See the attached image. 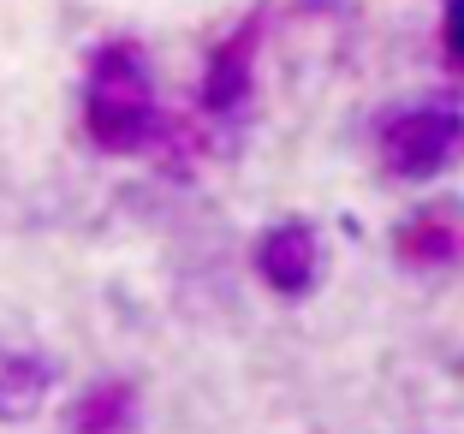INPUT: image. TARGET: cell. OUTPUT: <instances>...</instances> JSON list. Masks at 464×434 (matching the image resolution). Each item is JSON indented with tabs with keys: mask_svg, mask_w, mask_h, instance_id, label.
Instances as JSON below:
<instances>
[{
	"mask_svg": "<svg viewBox=\"0 0 464 434\" xmlns=\"http://www.w3.org/2000/svg\"><path fill=\"white\" fill-rule=\"evenodd\" d=\"M167 131V113L155 101L150 54L131 36H108L83 60V137L102 155H143Z\"/></svg>",
	"mask_w": 464,
	"mask_h": 434,
	"instance_id": "cell-1",
	"label": "cell"
},
{
	"mask_svg": "<svg viewBox=\"0 0 464 434\" xmlns=\"http://www.w3.org/2000/svg\"><path fill=\"white\" fill-rule=\"evenodd\" d=\"M256 42H262V13L215 42V54L203 66V83H197L208 113H238L250 101V90H256Z\"/></svg>",
	"mask_w": 464,
	"mask_h": 434,
	"instance_id": "cell-4",
	"label": "cell"
},
{
	"mask_svg": "<svg viewBox=\"0 0 464 434\" xmlns=\"http://www.w3.org/2000/svg\"><path fill=\"white\" fill-rule=\"evenodd\" d=\"M131 422H137V387L131 381H96L66 410L72 434H131Z\"/></svg>",
	"mask_w": 464,
	"mask_h": 434,
	"instance_id": "cell-6",
	"label": "cell"
},
{
	"mask_svg": "<svg viewBox=\"0 0 464 434\" xmlns=\"http://www.w3.org/2000/svg\"><path fill=\"white\" fill-rule=\"evenodd\" d=\"M399 262L405 268H459L464 262V215H452V208H429V215L405 220L399 227Z\"/></svg>",
	"mask_w": 464,
	"mask_h": 434,
	"instance_id": "cell-5",
	"label": "cell"
},
{
	"mask_svg": "<svg viewBox=\"0 0 464 434\" xmlns=\"http://www.w3.org/2000/svg\"><path fill=\"white\" fill-rule=\"evenodd\" d=\"M54 369L30 352H0V422H30L48 405Z\"/></svg>",
	"mask_w": 464,
	"mask_h": 434,
	"instance_id": "cell-7",
	"label": "cell"
},
{
	"mask_svg": "<svg viewBox=\"0 0 464 434\" xmlns=\"http://www.w3.org/2000/svg\"><path fill=\"white\" fill-rule=\"evenodd\" d=\"M440 48L452 66H464V0H447V13H440Z\"/></svg>",
	"mask_w": 464,
	"mask_h": 434,
	"instance_id": "cell-8",
	"label": "cell"
},
{
	"mask_svg": "<svg viewBox=\"0 0 464 434\" xmlns=\"http://www.w3.org/2000/svg\"><path fill=\"white\" fill-rule=\"evenodd\" d=\"M382 167L393 178H440L464 161V113L447 101H417L382 120L375 131Z\"/></svg>",
	"mask_w": 464,
	"mask_h": 434,
	"instance_id": "cell-2",
	"label": "cell"
},
{
	"mask_svg": "<svg viewBox=\"0 0 464 434\" xmlns=\"http://www.w3.org/2000/svg\"><path fill=\"white\" fill-rule=\"evenodd\" d=\"M256 274L268 292L280 298H310L315 274H322V245H315V227L304 220H280L256 238Z\"/></svg>",
	"mask_w": 464,
	"mask_h": 434,
	"instance_id": "cell-3",
	"label": "cell"
}]
</instances>
